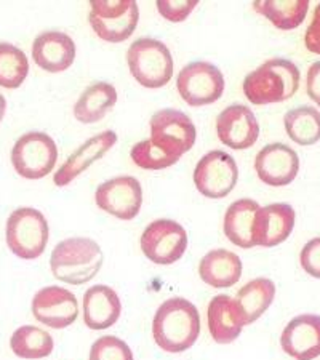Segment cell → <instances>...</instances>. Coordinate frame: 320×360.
Returning a JSON list of instances; mask_svg holds the SVG:
<instances>
[{
  "mask_svg": "<svg viewBox=\"0 0 320 360\" xmlns=\"http://www.w3.org/2000/svg\"><path fill=\"white\" fill-rule=\"evenodd\" d=\"M300 69L283 58H272L243 80V95L256 106L282 103L300 89Z\"/></svg>",
  "mask_w": 320,
  "mask_h": 360,
  "instance_id": "2",
  "label": "cell"
},
{
  "mask_svg": "<svg viewBox=\"0 0 320 360\" xmlns=\"http://www.w3.org/2000/svg\"><path fill=\"white\" fill-rule=\"evenodd\" d=\"M255 170L258 178L267 186H288L300 172V158L283 143L267 144L256 154Z\"/></svg>",
  "mask_w": 320,
  "mask_h": 360,
  "instance_id": "15",
  "label": "cell"
},
{
  "mask_svg": "<svg viewBox=\"0 0 320 360\" xmlns=\"http://www.w3.org/2000/svg\"><path fill=\"white\" fill-rule=\"evenodd\" d=\"M199 276L213 288H229L241 281L242 261L229 250H212L200 259Z\"/></svg>",
  "mask_w": 320,
  "mask_h": 360,
  "instance_id": "22",
  "label": "cell"
},
{
  "mask_svg": "<svg viewBox=\"0 0 320 360\" xmlns=\"http://www.w3.org/2000/svg\"><path fill=\"white\" fill-rule=\"evenodd\" d=\"M285 131L300 146H312L320 141V112L312 106H301L285 114Z\"/></svg>",
  "mask_w": 320,
  "mask_h": 360,
  "instance_id": "28",
  "label": "cell"
},
{
  "mask_svg": "<svg viewBox=\"0 0 320 360\" xmlns=\"http://www.w3.org/2000/svg\"><path fill=\"white\" fill-rule=\"evenodd\" d=\"M151 141L178 160L192 149L197 139V130L189 115L178 109L157 111L149 122Z\"/></svg>",
  "mask_w": 320,
  "mask_h": 360,
  "instance_id": "9",
  "label": "cell"
},
{
  "mask_svg": "<svg viewBox=\"0 0 320 360\" xmlns=\"http://www.w3.org/2000/svg\"><path fill=\"white\" fill-rule=\"evenodd\" d=\"M103 250L89 237H71L58 243L50 257L51 274L71 285L89 283L103 266Z\"/></svg>",
  "mask_w": 320,
  "mask_h": 360,
  "instance_id": "3",
  "label": "cell"
},
{
  "mask_svg": "<svg viewBox=\"0 0 320 360\" xmlns=\"http://www.w3.org/2000/svg\"><path fill=\"white\" fill-rule=\"evenodd\" d=\"M200 335L199 309L184 298L162 303L153 321V336L162 351L178 354L191 349Z\"/></svg>",
  "mask_w": 320,
  "mask_h": 360,
  "instance_id": "1",
  "label": "cell"
},
{
  "mask_svg": "<svg viewBox=\"0 0 320 360\" xmlns=\"http://www.w3.org/2000/svg\"><path fill=\"white\" fill-rule=\"evenodd\" d=\"M285 354L296 360L307 359L320 352V316L301 314L287 323L281 335Z\"/></svg>",
  "mask_w": 320,
  "mask_h": 360,
  "instance_id": "19",
  "label": "cell"
},
{
  "mask_svg": "<svg viewBox=\"0 0 320 360\" xmlns=\"http://www.w3.org/2000/svg\"><path fill=\"white\" fill-rule=\"evenodd\" d=\"M306 49L314 55H320V4L314 10V16L311 20V25L307 27L305 36Z\"/></svg>",
  "mask_w": 320,
  "mask_h": 360,
  "instance_id": "34",
  "label": "cell"
},
{
  "mask_svg": "<svg viewBox=\"0 0 320 360\" xmlns=\"http://www.w3.org/2000/svg\"><path fill=\"white\" fill-rule=\"evenodd\" d=\"M159 13L172 22H181L192 13L199 2L197 0H159L155 4Z\"/></svg>",
  "mask_w": 320,
  "mask_h": 360,
  "instance_id": "32",
  "label": "cell"
},
{
  "mask_svg": "<svg viewBox=\"0 0 320 360\" xmlns=\"http://www.w3.org/2000/svg\"><path fill=\"white\" fill-rule=\"evenodd\" d=\"M217 133L219 141L228 148L248 149L258 141L260 124L245 104H231L218 114Z\"/></svg>",
  "mask_w": 320,
  "mask_h": 360,
  "instance_id": "14",
  "label": "cell"
},
{
  "mask_svg": "<svg viewBox=\"0 0 320 360\" xmlns=\"http://www.w3.org/2000/svg\"><path fill=\"white\" fill-rule=\"evenodd\" d=\"M53 338L45 330L34 325H23L16 328L10 340V347L16 357L25 360H39L53 352Z\"/></svg>",
  "mask_w": 320,
  "mask_h": 360,
  "instance_id": "27",
  "label": "cell"
},
{
  "mask_svg": "<svg viewBox=\"0 0 320 360\" xmlns=\"http://www.w3.org/2000/svg\"><path fill=\"white\" fill-rule=\"evenodd\" d=\"M29 72V61L25 51L8 42H0V86L18 89Z\"/></svg>",
  "mask_w": 320,
  "mask_h": 360,
  "instance_id": "29",
  "label": "cell"
},
{
  "mask_svg": "<svg viewBox=\"0 0 320 360\" xmlns=\"http://www.w3.org/2000/svg\"><path fill=\"white\" fill-rule=\"evenodd\" d=\"M300 263L307 274L320 278V237L309 240L302 247Z\"/></svg>",
  "mask_w": 320,
  "mask_h": 360,
  "instance_id": "33",
  "label": "cell"
},
{
  "mask_svg": "<svg viewBox=\"0 0 320 360\" xmlns=\"http://www.w3.org/2000/svg\"><path fill=\"white\" fill-rule=\"evenodd\" d=\"M90 360H135L130 346L117 336L108 335L91 345Z\"/></svg>",
  "mask_w": 320,
  "mask_h": 360,
  "instance_id": "31",
  "label": "cell"
},
{
  "mask_svg": "<svg viewBox=\"0 0 320 360\" xmlns=\"http://www.w3.org/2000/svg\"><path fill=\"white\" fill-rule=\"evenodd\" d=\"M89 21L93 32L104 42L120 44L138 26V4L133 0H91Z\"/></svg>",
  "mask_w": 320,
  "mask_h": 360,
  "instance_id": "6",
  "label": "cell"
},
{
  "mask_svg": "<svg viewBox=\"0 0 320 360\" xmlns=\"http://www.w3.org/2000/svg\"><path fill=\"white\" fill-rule=\"evenodd\" d=\"M58 148L53 138L44 131L25 133L11 149V165L20 176L40 179L53 172Z\"/></svg>",
  "mask_w": 320,
  "mask_h": 360,
  "instance_id": "7",
  "label": "cell"
},
{
  "mask_svg": "<svg viewBox=\"0 0 320 360\" xmlns=\"http://www.w3.org/2000/svg\"><path fill=\"white\" fill-rule=\"evenodd\" d=\"M306 89L311 100L320 108V61L314 63V65H311V68L307 69Z\"/></svg>",
  "mask_w": 320,
  "mask_h": 360,
  "instance_id": "35",
  "label": "cell"
},
{
  "mask_svg": "<svg viewBox=\"0 0 320 360\" xmlns=\"http://www.w3.org/2000/svg\"><path fill=\"white\" fill-rule=\"evenodd\" d=\"M256 13L269 20L282 31H292L305 21L309 2L307 0H258L253 2Z\"/></svg>",
  "mask_w": 320,
  "mask_h": 360,
  "instance_id": "26",
  "label": "cell"
},
{
  "mask_svg": "<svg viewBox=\"0 0 320 360\" xmlns=\"http://www.w3.org/2000/svg\"><path fill=\"white\" fill-rule=\"evenodd\" d=\"M224 86L223 72L208 61L189 63L177 77L179 96L192 108L207 106L218 101L223 96Z\"/></svg>",
  "mask_w": 320,
  "mask_h": 360,
  "instance_id": "8",
  "label": "cell"
},
{
  "mask_svg": "<svg viewBox=\"0 0 320 360\" xmlns=\"http://www.w3.org/2000/svg\"><path fill=\"white\" fill-rule=\"evenodd\" d=\"M96 207L113 217L130 221L136 218L143 205V188L136 178L117 176L98 186Z\"/></svg>",
  "mask_w": 320,
  "mask_h": 360,
  "instance_id": "12",
  "label": "cell"
},
{
  "mask_svg": "<svg viewBox=\"0 0 320 360\" xmlns=\"http://www.w3.org/2000/svg\"><path fill=\"white\" fill-rule=\"evenodd\" d=\"M117 103V90L109 82H95L87 86L74 104V117L82 124L100 122Z\"/></svg>",
  "mask_w": 320,
  "mask_h": 360,
  "instance_id": "24",
  "label": "cell"
},
{
  "mask_svg": "<svg viewBox=\"0 0 320 360\" xmlns=\"http://www.w3.org/2000/svg\"><path fill=\"white\" fill-rule=\"evenodd\" d=\"M276 298V283L269 278L258 277L243 285L236 296V303L241 311L243 323L250 325L269 309Z\"/></svg>",
  "mask_w": 320,
  "mask_h": 360,
  "instance_id": "25",
  "label": "cell"
},
{
  "mask_svg": "<svg viewBox=\"0 0 320 360\" xmlns=\"http://www.w3.org/2000/svg\"><path fill=\"white\" fill-rule=\"evenodd\" d=\"M302 360H320V352H319V354H316V356H311V357L302 359Z\"/></svg>",
  "mask_w": 320,
  "mask_h": 360,
  "instance_id": "37",
  "label": "cell"
},
{
  "mask_svg": "<svg viewBox=\"0 0 320 360\" xmlns=\"http://www.w3.org/2000/svg\"><path fill=\"white\" fill-rule=\"evenodd\" d=\"M49 237V223L44 213L36 208L20 207L7 219L5 240L11 252L21 259L42 257Z\"/></svg>",
  "mask_w": 320,
  "mask_h": 360,
  "instance_id": "5",
  "label": "cell"
},
{
  "mask_svg": "<svg viewBox=\"0 0 320 360\" xmlns=\"http://www.w3.org/2000/svg\"><path fill=\"white\" fill-rule=\"evenodd\" d=\"M5 111H7V101H5V98L0 95V122H2Z\"/></svg>",
  "mask_w": 320,
  "mask_h": 360,
  "instance_id": "36",
  "label": "cell"
},
{
  "mask_svg": "<svg viewBox=\"0 0 320 360\" xmlns=\"http://www.w3.org/2000/svg\"><path fill=\"white\" fill-rule=\"evenodd\" d=\"M295 219V210L288 203H271L260 207L253 226L255 247L272 248L281 245L292 234Z\"/></svg>",
  "mask_w": 320,
  "mask_h": 360,
  "instance_id": "16",
  "label": "cell"
},
{
  "mask_svg": "<svg viewBox=\"0 0 320 360\" xmlns=\"http://www.w3.org/2000/svg\"><path fill=\"white\" fill-rule=\"evenodd\" d=\"M207 322L212 338L218 345H231L245 327L236 300L229 295H217L212 298L207 309Z\"/></svg>",
  "mask_w": 320,
  "mask_h": 360,
  "instance_id": "20",
  "label": "cell"
},
{
  "mask_svg": "<svg viewBox=\"0 0 320 360\" xmlns=\"http://www.w3.org/2000/svg\"><path fill=\"white\" fill-rule=\"evenodd\" d=\"M260 210L258 202L252 199H238L232 202L224 214L223 229L231 243L241 248H253V226L256 213Z\"/></svg>",
  "mask_w": 320,
  "mask_h": 360,
  "instance_id": "23",
  "label": "cell"
},
{
  "mask_svg": "<svg viewBox=\"0 0 320 360\" xmlns=\"http://www.w3.org/2000/svg\"><path fill=\"white\" fill-rule=\"evenodd\" d=\"M127 63L136 82L146 89H160L173 77V56L160 40L136 39L127 51Z\"/></svg>",
  "mask_w": 320,
  "mask_h": 360,
  "instance_id": "4",
  "label": "cell"
},
{
  "mask_svg": "<svg viewBox=\"0 0 320 360\" xmlns=\"http://www.w3.org/2000/svg\"><path fill=\"white\" fill-rule=\"evenodd\" d=\"M238 168L224 150H212L199 160L194 170V184L208 199H223L236 188Z\"/></svg>",
  "mask_w": 320,
  "mask_h": 360,
  "instance_id": "11",
  "label": "cell"
},
{
  "mask_svg": "<svg viewBox=\"0 0 320 360\" xmlns=\"http://www.w3.org/2000/svg\"><path fill=\"white\" fill-rule=\"evenodd\" d=\"M133 164L138 165L143 170H164L174 165L178 162L177 158L167 154L164 149L151 141V139H144V141L136 143L130 150Z\"/></svg>",
  "mask_w": 320,
  "mask_h": 360,
  "instance_id": "30",
  "label": "cell"
},
{
  "mask_svg": "<svg viewBox=\"0 0 320 360\" xmlns=\"http://www.w3.org/2000/svg\"><path fill=\"white\" fill-rule=\"evenodd\" d=\"M32 60L46 72L68 71L75 60V44L71 36L60 31H45L34 39Z\"/></svg>",
  "mask_w": 320,
  "mask_h": 360,
  "instance_id": "17",
  "label": "cell"
},
{
  "mask_svg": "<svg viewBox=\"0 0 320 360\" xmlns=\"http://www.w3.org/2000/svg\"><path fill=\"white\" fill-rule=\"evenodd\" d=\"M115 143H117V135L113 130H106L100 135L87 139L82 146L75 149L66 162L58 168L53 176L55 184L58 188L71 184L75 178L82 175L93 162L103 159L104 154L115 146Z\"/></svg>",
  "mask_w": 320,
  "mask_h": 360,
  "instance_id": "18",
  "label": "cell"
},
{
  "mask_svg": "<svg viewBox=\"0 0 320 360\" xmlns=\"http://www.w3.org/2000/svg\"><path fill=\"white\" fill-rule=\"evenodd\" d=\"M122 303L108 285H93L84 295V322L90 330H106L119 321Z\"/></svg>",
  "mask_w": 320,
  "mask_h": 360,
  "instance_id": "21",
  "label": "cell"
},
{
  "mask_svg": "<svg viewBox=\"0 0 320 360\" xmlns=\"http://www.w3.org/2000/svg\"><path fill=\"white\" fill-rule=\"evenodd\" d=\"M32 314L46 327L61 330L79 317V301L69 290L50 285L39 290L32 298Z\"/></svg>",
  "mask_w": 320,
  "mask_h": 360,
  "instance_id": "13",
  "label": "cell"
},
{
  "mask_svg": "<svg viewBox=\"0 0 320 360\" xmlns=\"http://www.w3.org/2000/svg\"><path fill=\"white\" fill-rule=\"evenodd\" d=\"M141 250L155 264H173L188 250V232L173 219H155L143 232Z\"/></svg>",
  "mask_w": 320,
  "mask_h": 360,
  "instance_id": "10",
  "label": "cell"
}]
</instances>
